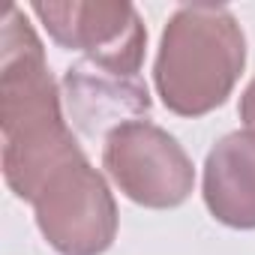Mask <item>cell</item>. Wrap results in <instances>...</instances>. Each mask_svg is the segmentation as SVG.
Masks as SVG:
<instances>
[{
  "label": "cell",
  "mask_w": 255,
  "mask_h": 255,
  "mask_svg": "<svg viewBox=\"0 0 255 255\" xmlns=\"http://www.w3.org/2000/svg\"><path fill=\"white\" fill-rule=\"evenodd\" d=\"M246 66V36L228 6L192 3L168 18L153 84L177 117H204L225 105Z\"/></svg>",
  "instance_id": "6da1fadb"
},
{
  "label": "cell",
  "mask_w": 255,
  "mask_h": 255,
  "mask_svg": "<svg viewBox=\"0 0 255 255\" xmlns=\"http://www.w3.org/2000/svg\"><path fill=\"white\" fill-rule=\"evenodd\" d=\"M102 168L126 198L147 210L180 207L195 186V165L183 144L150 120H129L108 132Z\"/></svg>",
  "instance_id": "7a4b0ae2"
},
{
  "label": "cell",
  "mask_w": 255,
  "mask_h": 255,
  "mask_svg": "<svg viewBox=\"0 0 255 255\" xmlns=\"http://www.w3.org/2000/svg\"><path fill=\"white\" fill-rule=\"evenodd\" d=\"M42 237L60 255H102L117 237V201L87 153L63 165L33 198Z\"/></svg>",
  "instance_id": "3957f363"
},
{
  "label": "cell",
  "mask_w": 255,
  "mask_h": 255,
  "mask_svg": "<svg viewBox=\"0 0 255 255\" xmlns=\"http://www.w3.org/2000/svg\"><path fill=\"white\" fill-rule=\"evenodd\" d=\"M33 15L45 24L48 36L84 60L108 66L123 75H138L147 45V30L132 3H93V0H36Z\"/></svg>",
  "instance_id": "277c9868"
},
{
  "label": "cell",
  "mask_w": 255,
  "mask_h": 255,
  "mask_svg": "<svg viewBox=\"0 0 255 255\" xmlns=\"http://www.w3.org/2000/svg\"><path fill=\"white\" fill-rule=\"evenodd\" d=\"M69 123L87 138H108L117 126L141 120L150 111V93L141 75H123L93 60H78L63 75Z\"/></svg>",
  "instance_id": "5b68a950"
},
{
  "label": "cell",
  "mask_w": 255,
  "mask_h": 255,
  "mask_svg": "<svg viewBox=\"0 0 255 255\" xmlns=\"http://www.w3.org/2000/svg\"><path fill=\"white\" fill-rule=\"evenodd\" d=\"M201 195L210 216L237 231H255V135H222L207 159Z\"/></svg>",
  "instance_id": "8992f818"
},
{
  "label": "cell",
  "mask_w": 255,
  "mask_h": 255,
  "mask_svg": "<svg viewBox=\"0 0 255 255\" xmlns=\"http://www.w3.org/2000/svg\"><path fill=\"white\" fill-rule=\"evenodd\" d=\"M240 120H243V126H246V132H252L255 135V78L246 84V90H243V96H240Z\"/></svg>",
  "instance_id": "52a82bcc"
}]
</instances>
